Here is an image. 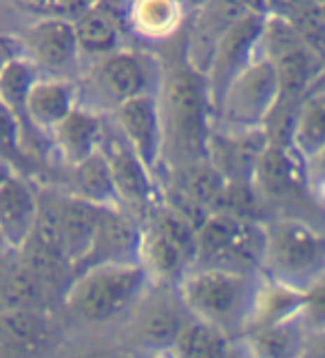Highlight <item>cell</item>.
<instances>
[{"label": "cell", "instance_id": "1", "mask_svg": "<svg viewBox=\"0 0 325 358\" xmlns=\"http://www.w3.org/2000/svg\"><path fill=\"white\" fill-rule=\"evenodd\" d=\"M164 120V173L180 171L208 159V144L215 131V106L206 76L191 62L164 73L159 91Z\"/></svg>", "mask_w": 325, "mask_h": 358}, {"label": "cell", "instance_id": "2", "mask_svg": "<svg viewBox=\"0 0 325 358\" xmlns=\"http://www.w3.org/2000/svg\"><path fill=\"white\" fill-rule=\"evenodd\" d=\"M259 274L197 266L175 287L186 314L239 338L246 327Z\"/></svg>", "mask_w": 325, "mask_h": 358}, {"label": "cell", "instance_id": "3", "mask_svg": "<svg viewBox=\"0 0 325 358\" xmlns=\"http://www.w3.org/2000/svg\"><path fill=\"white\" fill-rule=\"evenodd\" d=\"M263 224V277L303 292L325 277V232L292 215L273 217Z\"/></svg>", "mask_w": 325, "mask_h": 358}, {"label": "cell", "instance_id": "4", "mask_svg": "<svg viewBox=\"0 0 325 358\" xmlns=\"http://www.w3.org/2000/svg\"><path fill=\"white\" fill-rule=\"evenodd\" d=\"M151 287L140 264L98 266L71 281L64 292V308L80 321L106 323L138 308Z\"/></svg>", "mask_w": 325, "mask_h": 358}, {"label": "cell", "instance_id": "5", "mask_svg": "<svg viewBox=\"0 0 325 358\" xmlns=\"http://www.w3.org/2000/svg\"><path fill=\"white\" fill-rule=\"evenodd\" d=\"M263 250L266 224L250 215L215 210L197 235V266L204 268L261 274Z\"/></svg>", "mask_w": 325, "mask_h": 358}, {"label": "cell", "instance_id": "6", "mask_svg": "<svg viewBox=\"0 0 325 358\" xmlns=\"http://www.w3.org/2000/svg\"><path fill=\"white\" fill-rule=\"evenodd\" d=\"M283 100L275 62L259 56L233 85L215 108V127L224 131H263Z\"/></svg>", "mask_w": 325, "mask_h": 358}, {"label": "cell", "instance_id": "7", "mask_svg": "<svg viewBox=\"0 0 325 358\" xmlns=\"http://www.w3.org/2000/svg\"><path fill=\"white\" fill-rule=\"evenodd\" d=\"M164 66L146 51L138 49H120L111 56L96 60L91 71L93 91L111 108L131 100L144 98V95H159L161 82H164Z\"/></svg>", "mask_w": 325, "mask_h": 358}, {"label": "cell", "instance_id": "8", "mask_svg": "<svg viewBox=\"0 0 325 358\" xmlns=\"http://www.w3.org/2000/svg\"><path fill=\"white\" fill-rule=\"evenodd\" d=\"M268 11L250 7L217 43L208 69L206 82L212 106L217 108L228 87L261 56V38L266 29Z\"/></svg>", "mask_w": 325, "mask_h": 358}, {"label": "cell", "instance_id": "9", "mask_svg": "<svg viewBox=\"0 0 325 358\" xmlns=\"http://www.w3.org/2000/svg\"><path fill=\"white\" fill-rule=\"evenodd\" d=\"M100 150L111 166L122 210L142 222L161 199L159 179L144 166V162L133 153V148L122 140L115 129L113 133L106 131Z\"/></svg>", "mask_w": 325, "mask_h": 358}, {"label": "cell", "instance_id": "10", "mask_svg": "<svg viewBox=\"0 0 325 358\" xmlns=\"http://www.w3.org/2000/svg\"><path fill=\"white\" fill-rule=\"evenodd\" d=\"M113 115V129L133 153L157 179L164 173V120H161L159 95H144L117 106Z\"/></svg>", "mask_w": 325, "mask_h": 358}, {"label": "cell", "instance_id": "11", "mask_svg": "<svg viewBox=\"0 0 325 358\" xmlns=\"http://www.w3.org/2000/svg\"><path fill=\"white\" fill-rule=\"evenodd\" d=\"M22 53L29 58L40 76L71 80L80 66V53L73 22L58 18H38L22 36Z\"/></svg>", "mask_w": 325, "mask_h": 358}, {"label": "cell", "instance_id": "12", "mask_svg": "<svg viewBox=\"0 0 325 358\" xmlns=\"http://www.w3.org/2000/svg\"><path fill=\"white\" fill-rule=\"evenodd\" d=\"M270 144V133L263 131H212L208 159L219 171L228 186L252 188L254 173Z\"/></svg>", "mask_w": 325, "mask_h": 358}, {"label": "cell", "instance_id": "13", "mask_svg": "<svg viewBox=\"0 0 325 358\" xmlns=\"http://www.w3.org/2000/svg\"><path fill=\"white\" fill-rule=\"evenodd\" d=\"M142 241V222L131 217L127 210L113 208L104 210L98 237L93 241L85 261L73 270V279L91 268L115 266V264H138Z\"/></svg>", "mask_w": 325, "mask_h": 358}, {"label": "cell", "instance_id": "14", "mask_svg": "<svg viewBox=\"0 0 325 358\" xmlns=\"http://www.w3.org/2000/svg\"><path fill=\"white\" fill-rule=\"evenodd\" d=\"M40 217V195L27 177L16 175L0 188V243L20 252Z\"/></svg>", "mask_w": 325, "mask_h": 358}, {"label": "cell", "instance_id": "15", "mask_svg": "<svg viewBox=\"0 0 325 358\" xmlns=\"http://www.w3.org/2000/svg\"><path fill=\"white\" fill-rule=\"evenodd\" d=\"M142 310L135 314L133 334L142 343L146 352L155 350H171L175 341L182 334L184 325L191 321L186 314L178 290H173L171 296H155L148 299V294L140 301Z\"/></svg>", "mask_w": 325, "mask_h": 358}, {"label": "cell", "instance_id": "16", "mask_svg": "<svg viewBox=\"0 0 325 358\" xmlns=\"http://www.w3.org/2000/svg\"><path fill=\"white\" fill-rule=\"evenodd\" d=\"M104 135H106V122L102 111L87 104H80L49 135V142L56 148V153L64 166L73 169L98 153L102 148Z\"/></svg>", "mask_w": 325, "mask_h": 358}, {"label": "cell", "instance_id": "17", "mask_svg": "<svg viewBox=\"0 0 325 358\" xmlns=\"http://www.w3.org/2000/svg\"><path fill=\"white\" fill-rule=\"evenodd\" d=\"M53 203H56L58 228L66 261L75 270L89 255L93 241H96L106 208H98V206L69 195V192L53 195Z\"/></svg>", "mask_w": 325, "mask_h": 358}, {"label": "cell", "instance_id": "18", "mask_svg": "<svg viewBox=\"0 0 325 358\" xmlns=\"http://www.w3.org/2000/svg\"><path fill=\"white\" fill-rule=\"evenodd\" d=\"M80 102V91L73 80L62 78H40L24 106V124L31 129L51 135L69 117Z\"/></svg>", "mask_w": 325, "mask_h": 358}, {"label": "cell", "instance_id": "19", "mask_svg": "<svg viewBox=\"0 0 325 358\" xmlns=\"http://www.w3.org/2000/svg\"><path fill=\"white\" fill-rule=\"evenodd\" d=\"M138 264L146 272L153 287H173L175 290L186 274L195 268V259L153 226L142 224Z\"/></svg>", "mask_w": 325, "mask_h": 358}, {"label": "cell", "instance_id": "20", "mask_svg": "<svg viewBox=\"0 0 325 358\" xmlns=\"http://www.w3.org/2000/svg\"><path fill=\"white\" fill-rule=\"evenodd\" d=\"M49 341L51 321L40 310L0 312V358H40Z\"/></svg>", "mask_w": 325, "mask_h": 358}, {"label": "cell", "instance_id": "21", "mask_svg": "<svg viewBox=\"0 0 325 358\" xmlns=\"http://www.w3.org/2000/svg\"><path fill=\"white\" fill-rule=\"evenodd\" d=\"M303 303H305L303 290H296V287L283 285L259 274L243 334L254 332V329L299 321L303 312Z\"/></svg>", "mask_w": 325, "mask_h": 358}, {"label": "cell", "instance_id": "22", "mask_svg": "<svg viewBox=\"0 0 325 358\" xmlns=\"http://www.w3.org/2000/svg\"><path fill=\"white\" fill-rule=\"evenodd\" d=\"M296 188L305 190L303 162L296 157L288 137L283 142H275L270 137V144L252 179V190H259L268 197H288Z\"/></svg>", "mask_w": 325, "mask_h": 358}, {"label": "cell", "instance_id": "23", "mask_svg": "<svg viewBox=\"0 0 325 358\" xmlns=\"http://www.w3.org/2000/svg\"><path fill=\"white\" fill-rule=\"evenodd\" d=\"M305 327L301 321L254 329L235 341L239 358H301L305 345Z\"/></svg>", "mask_w": 325, "mask_h": 358}, {"label": "cell", "instance_id": "24", "mask_svg": "<svg viewBox=\"0 0 325 358\" xmlns=\"http://www.w3.org/2000/svg\"><path fill=\"white\" fill-rule=\"evenodd\" d=\"M288 142L303 164L325 148V87L312 89L294 108Z\"/></svg>", "mask_w": 325, "mask_h": 358}, {"label": "cell", "instance_id": "25", "mask_svg": "<svg viewBox=\"0 0 325 358\" xmlns=\"http://www.w3.org/2000/svg\"><path fill=\"white\" fill-rule=\"evenodd\" d=\"M66 179H69V188H66L69 195L98 206V208H122L113 184L111 166H108L102 150H98L87 162L78 164V166L66 169Z\"/></svg>", "mask_w": 325, "mask_h": 358}, {"label": "cell", "instance_id": "26", "mask_svg": "<svg viewBox=\"0 0 325 358\" xmlns=\"http://www.w3.org/2000/svg\"><path fill=\"white\" fill-rule=\"evenodd\" d=\"M75 40L82 56L104 58L124 49L122 47V24L108 5L93 3L91 9L73 22Z\"/></svg>", "mask_w": 325, "mask_h": 358}, {"label": "cell", "instance_id": "27", "mask_svg": "<svg viewBox=\"0 0 325 358\" xmlns=\"http://www.w3.org/2000/svg\"><path fill=\"white\" fill-rule=\"evenodd\" d=\"M186 18V5L180 0H138L127 7V27L144 40H166L180 29Z\"/></svg>", "mask_w": 325, "mask_h": 358}, {"label": "cell", "instance_id": "28", "mask_svg": "<svg viewBox=\"0 0 325 358\" xmlns=\"http://www.w3.org/2000/svg\"><path fill=\"white\" fill-rule=\"evenodd\" d=\"M175 358H233L235 338L208 323L191 319L173 345Z\"/></svg>", "mask_w": 325, "mask_h": 358}, {"label": "cell", "instance_id": "29", "mask_svg": "<svg viewBox=\"0 0 325 358\" xmlns=\"http://www.w3.org/2000/svg\"><path fill=\"white\" fill-rule=\"evenodd\" d=\"M40 78L43 76H40L36 64L27 58L24 53H18V56L9 62L3 80H0V102L7 108H11V111L22 120V124H24L27 98H29L34 85Z\"/></svg>", "mask_w": 325, "mask_h": 358}, {"label": "cell", "instance_id": "30", "mask_svg": "<svg viewBox=\"0 0 325 358\" xmlns=\"http://www.w3.org/2000/svg\"><path fill=\"white\" fill-rule=\"evenodd\" d=\"M22 140V120L0 102V159L11 164L16 173L24 177V173L29 171V157L24 153Z\"/></svg>", "mask_w": 325, "mask_h": 358}, {"label": "cell", "instance_id": "31", "mask_svg": "<svg viewBox=\"0 0 325 358\" xmlns=\"http://www.w3.org/2000/svg\"><path fill=\"white\" fill-rule=\"evenodd\" d=\"M299 321L308 334L325 329V277L305 290V303Z\"/></svg>", "mask_w": 325, "mask_h": 358}, {"label": "cell", "instance_id": "32", "mask_svg": "<svg viewBox=\"0 0 325 358\" xmlns=\"http://www.w3.org/2000/svg\"><path fill=\"white\" fill-rule=\"evenodd\" d=\"M305 195L325 208V148L303 164Z\"/></svg>", "mask_w": 325, "mask_h": 358}, {"label": "cell", "instance_id": "33", "mask_svg": "<svg viewBox=\"0 0 325 358\" xmlns=\"http://www.w3.org/2000/svg\"><path fill=\"white\" fill-rule=\"evenodd\" d=\"M301 358H325V329L310 332L305 336L303 356Z\"/></svg>", "mask_w": 325, "mask_h": 358}, {"label": "cell", "instance_id": "34", "mask_svg": "<svg viewBox=\"0 0 325 358\" xmlns=\"http://www.w3.org/2000/svg\"><path fill=\"white\" fill-rule=\"evenodd\" d=\"M16 56H18V53L13 51V45L9 43V40H5L3 36H0V80H3L9 62L16 58Z\"/></svg>", "mask_w": 325, "mask_h": 358}, {"label": "cell", "instance_id": "35", "mask_svg": "<svg viewBox=\"0 0 325 358\" xmlns=\"http://www.w3.org/2000/svg\"><path fill=\"white\" fill-rule=\"evenodd\" d=\"M16 169L11 166V164H7L5 159H0V188H5L13 177H16Z\"/></svg>", "mask_w": 325, "mask_h": 358}, {"label": "cell", "instance_id": "36", "mask_svg": "<svg viewBox=\"0 0 325 358\" xmlns=\"http://www.w3.org/2000/svg\"><path fill=\"white\" fill-rule=\"evenodd\" d=\"M317 9H319V18H321L323 29H325V0H323V3H317Z\"/></svg>", "mask_w": 325, "mask_h": 358}]
</instances>
